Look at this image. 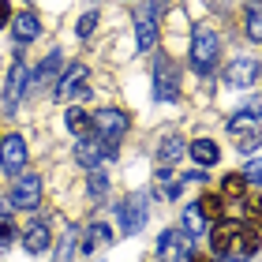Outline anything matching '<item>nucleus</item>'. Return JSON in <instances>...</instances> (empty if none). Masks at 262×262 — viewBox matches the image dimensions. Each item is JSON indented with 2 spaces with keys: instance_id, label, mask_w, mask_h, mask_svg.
<instances>
[{
  "instance_id": "27",
  "label": "nucleus",
  "mask_w": 262,
  "mask_h": 262,
  "mask_svg": "<svg viewBox=\"0 0 262 262\" xmlns=\"http://www.w3.org/2000/svg\"><path fill=\"white\" fill-rule=\"evenodd\" d=\"M247 38H251V41H262V4H251V8H247Z\"/></svg>"
},
{
  "instance_id": "35",
  "label": "nucleus",
  "mask_w": 262,
  "mask_h": 262,
  "mask_svg": "<svg viewBox=\"0 0 262 262\" xmlns=\"http://www.w3.org/2000/svg\"><path fill=\"white\" fill-rule=\"evenodd\" d=\"M187 262H213V258H206V255H191Z\"/></svg>"
},
{
  "instance_id": "6",
  "label": "nucleus",
  "mask_w": 262,
  "mask_h": 262,
  "mask_svg": "<svg viewBox=\"0 0 262 262\" xmlns=\"http://www.w3.org/2000/svg\"><path fill=\"white\" fill-rule=\"evenodd\" d=\"M90 120H94V135L105 139V142H120L124 131H127V124H131L124 109H98Z\"/></svg>"
},
{
  "instance_id": "29",
  "label": "nucleus",
  "mask_w": 262,
  "mask_h": 262,
  "mask_svg": "<svg viewBox=\"0 0 262 262\" xmlns=\"http://www.w3.org/2000/svg\"><path fill=\"white\" fill-rule=\"evenodd\" d=\"M109 195V176L101 169H90V199H105Z\"/></svg>"
},
{
  "instance_id": "22",
  "label": "nucleus",
  "mask_w": 262,
  "mask_h": 262,
  "mask_svg": "<svg viewBox=\"0 0 262 262\" xmlns=\"http://www.w3.org/2000/svg\"><path fill=\"white\" fill-rule=\"evenodd\" d=\"M68 127H71V135H75V139H94V120L79 109V105H75V109H68Z\"/></svg>"
},
{
  "instance_id": "4",
  "label": "nucleus",
  "mask_w": 262,
  "mask_h": 262,
  "mask_svg": "<svg viewBox=\"0 0 262 262\" xmlns=\"http://www.w3.org/2000/svg\"><path fill=\"white\" fill-rule=\"evenodd\" d=\"M176 98H180V68L169 56H158V64H154V101L169 105Z\"/></svg>"
},
{
  "instance_id": "18",
  "label": "nucleus",
  "mask_w": 262,
  "mask_h": 262,
  "mask_svg": "<svg viewBox=\"0 0 262 262\" xmlns=\"http://www.w3.org/2000/svg\"><path fill=\"white\" fill-rule=\"evenodd\" d=\"M113 244V229L105 221H94L86 236H82V251H101V247H109Z\"/></svg>"
},
{
  "instance_id": "21",
  "label": "nucleus",
  "mask_w": 262,
  "mask_h": 262,
  "mask_svg": "<svg viewBox=\"0 0 262 262\" xmlns=\"http://www.w3.org/2000/svg\"><path fill=\"white\" fill-rule=\"evenodd\" d=\"M195 206L202 210V217H206V221H221V217H225V199H221V191H206V195H199Z\"/></svg>"
},
{
  "instance_id": "19",
  "label": "nucleus",
  "mask_w": 262,
  "mask_h": 262,
  "mask_svg": "<svg viewBox=\"0 0 262 262\" xmlns=\"http://www.w3.org/2000/svg\"><path fill=\"white\" fill-rule=\"evenodd\" d=\"M184 150H187V146H184V139H180V135H165V139H161V146H158V161L165 165V169H172V165L184 158Z\"/></svg>"
},
{
  "instance_id": "32",
  "label": "nucleus",
  "mask_w": 262,
  "mask_h": 262,
  "mask_svg": "<svg viewBox=\"0 0 262 262\" xmlns=\"http://www.w3.org/2000/svg\"><path fill=\"white\" fill-rule=\"evenodd\" d=\"M244 180H247V184H262V161H251V165H247V169H244Z\"/></svg>"
},
{
  "instance_id": "7",
  "label": "nucleus",
  "mask_w": 262,
  "mask_h": 262,
  "mask_svg": "<svg viewBox=\"0 0 262 262\" xmlns=\"http://www.w3.org/2000/svg\"><path fill=\"white\" fill-rule=\"evenodd\" d=\"M120 221H124V232L127 236H135L146 229V191H131L124 202H120Z\"/></svg>"
},
{
  "instance_id": "9",
  "label": "nucleus",
  "mask_w": 262,
  "mask_h": 262,
  "mask_svg": "<svg viewBox=\"0 0 262 262\" xmlns=\"http://www.w3.org/2000/svg\"><path fill=\"white\" fill-rule=\"evenodd\" d=\"M38 202H41V176H38V172L15 176V187H11V206H15V210H34Z\"/></svg>"
},
{
  "instance_id": "20",
  "label": "nucleus",
  "mask_w": 262,
  "mask_h": 262,
  "mask_svg": "<svg viewBox=\"0 0 262 262\" xmlns=\"http://www.w3.org/2000/svg\"><path fill=\"white\" fill-rule=\"evenodd\" d=\"M187 150H191V158L199 161V169H210V165H217V158H221L217 142H210V139H195Z\"/></svg>"
},
{
  "instance_id": "10",
  "label": "nucleus",
  "mask_w": 262,
  "mask_h": 262,
  "mask_svg": "<svg viewBox=\"0 0 262 262\" xmlns=\"http://www.w3.org/2000/svg\"><path fill=\"white\" fill-rule=\"evenodd\" d=\"M23 165H27V142L19 135H4L0 139V169L8 176H19Z\"/></svg>"
},
{
  "instance_id": "17",
  "label": "nucleus",
  "mask_w": 262,
  "mask_h": 262,
  "mask_svg": "<svg viewBox=\"0 0 262 262\" xmlns=\"http://www.w3.org/2000/svg\"><path fill=\"white\" fill-rule=\"evenodd\" d=\"M135 45H139V53H146V49L158 45V23L150 19V11L135 15Z\"/></svg>"
},
{
  "instance_id": "28",
  "label": "nucleus",
  "mask_w": 262,
  "mask_h": 262,
  "mask_svg": "<svg viewBox=\"0 0 262 262\" xmlns=\"http://www.w3.org/2000/svg\"><path fill=\"white\" fill-rule=\"evenodd\" d=\"M244 213H247V221H255V229H262V191L247 195V202H244Z\"/></svg>"
},
{
  "instance_id": "24",
  "label": "nucleus",
  "mask_w": 262,
  "mask_h": 262,
  "mask_svg": "<svg viewBox=\"0 0 262 262\" xmlns=\"http://www.w3.org/2000/svg\"><path fill=\"white\" fill-rule=\"evenodd\" d=\"M53 75H60V49H53V53L38 64V71H34V82H49Z\"/></svg>"
},
{
  "instance_id": "12",
  "label": "nucleus",
  "mask_w": 262,
  "mask_h": 262,
  "mask_svg": "<svg viewBox=\"0 0 262 262\" xmlns=\"http://www.w3.org/2000/svg\"><path fill=\"white\" fill-rule=\"evenodd\" d=\"M258 60H247V56H244V60H232L229 64V71H225V82H229V86H251V82L258 79Z\"/></svg>"
},
{
  "instance_id": "15",
  "label": "nucleus",
  "mask_w": 262,
  "mask_h": 262,
  "mask_svg": "<svg viewBox=\"0 0 262 262\" xmlns=\"http://www.w3.org/2000/svg\"><path fill=\"white\" fill-rule=\"evenodd\" d=\"M11 34H15V41H38V34H41V23L34 11H19L15 19H11Z\"/></svg>"
},
{
  "instance_id": "31",
  "label": "nucleus",
  "mask_w": 262,
  "mask_h": 262,
  "mask_svg": "<svg viewBox=\"0 0 262 262\" xmlns=\"http://www.w3.org/2000/svg\"><path fill=\"white\" fill-rule=\"evenodd\" d=\"M11 240H15V221H11V217H0V251L11 247Z\"/></svg>"
},
{
  "instance_id": "13",
  "label": "nucleus",
  "mask_w": 262,
  "mask_h": 262,
  "mask_svg": "<svg viewBox=\"0 0 262 262\" xmlns=\"http://www.w3.org/2000/svg\"><path fill=\"white\" fill-rule=\"evenodd\" d=\"M82 82H86V64H71L64 75H60V82H56V98H60V101H71Z\"/></svg>"
},
{
  "instance_id": "11",
  "label": "nucleus",
  "mask_w": 262,
  "mask_h": 262,
  "mask_svg": "<svg viewBox=\"0 0 262 262\" xmlns=\"http://www.w3.org/2000/svg\"><path fill=\"white\" fill-rule=\"evenodd\" d=\"M27 79H30L27 64L15 60V68L8 71V82H4V105H8V109H15V101L23 98V90H27Z\"/></svg>"
},
{
  "instance_id": "3",
  "label": "nucleus",
  "mask_w": 262,
  "mask_h": 262,
  "mask_svg": "<svg viewBox=\"0 0 262 262\" xmlns=\"http://www.w3.org/2000/svg\"><path fill=\"white\" fill-rule=\"evenodd\" d=\"M217 56H221V38L213 30H195L191 38V68L199 75H210L217 68Z\"/></svg>"
},
{
  "instance_id": "1",
  "label": "nucleus",
  "mask_w": 262,
  "mask_h": 262,
  "mask_svg": "<svg viewBox=\"0 0 262 262\" xmlns=\"http://www.w3.org/2000/svg\"><path fill=\"white\" fill-rule=\"evenodd\" d=\"M229 142L244 154H255L262 146V120L255 113H236L229 120Z\"/></svg>"
},
{
  "instance_id": "2",
  "label": "nucleus",
  "mask_w": 262,
  "mask_h": 262,
  "mask_svg": "<svg viewBox=\"0 0 262 262\" xmlns=\"http://www.w3.org/2000/svg\"><path fill=\"white\" fill-rule=\"evenodd\" d=\"M262 236L255 225H229V240H225V251L221 258H232V262H247L255 251H258Z\"/></svg>"
},
{
  "instance_id": "30",
  "label": "nucleus",
  "mask_w": 262,
  "mask_h": 262,
  "mask_svg": "<svg viewBox=\"0 0 262 262\" xmlns=\"http://www.w3.org/2000/svg\"><path fill=\"white\" fill-rule=\"evenodd\" d=\"M94 30H98V11H82V19L75 23V34L79 38H90Z\"/></svg>"
},
{
  "instance_id": "16",
  "label": "nucleus",
  "mask_w": 262,
  "mask_h": 262,
  "mask_svg": "<svg viewBox=\"0 0 262 262\" xmlns=\"http://www.w3.org/2000/svg\"><path fill=\"white\" fill-rule=\"evenodd\" d=\"M184 176H172L169 169H165V165H161V169L158 172H154V195H161V199H180V191H184Z\"/></svg>"
},
{
  "instance_id": "26",
  "label": "nucleus",
  "mask_w": 262,
  "mask_h": 262,
  "mask_svg": "<svg viewBox=\"0 0 262 262\" xmlns=\"http://www.w3.org/2000/svg\"><path fill=\"white\" fill-rule=\"evenodd\" d=\"M247 191V180H244V172H229L221 180V199H240Z\"/></svg>"
},
{
  "instance_id": "33",
  "label": "nucleus",
  "mask_w": 262,
  "mask_h": 262,
  "mask_svg": "<svg viewBox=\"0 0 262 262\" xmlns=\"http://www.w3.org/2000/svg\"><path fill=\"white\" fill-rule=\"evenodd\" d=\"M165 8H169V0H150V8H146V11H150V19H154V23H161Z\"/></svg>"
},
{
  "instance_id": "25",
  "label": "nucleus",
  "mask_w": 262,
  "mask_h": 262,
  "mask_svg": "<svg viewBox=\"0 0 262 262\" xmlns=\"http://www.w3.org/2000/svg\"><path fill=\"white\" fill-rule=\"evenodd\" d=\"M206 225H210V221L202 217V210H199V206H187V210H184V225H180L184 232H191V236H202V232H206Z\"/></svg>"
},
{
  "instance_id": "23",
  "label": "nucleus",
  "mask_w": 262,
  "mask_h": 262,
  "mask_svg": "<svg viewBox=\"0 0 262 262\" xmlns=\"http://www.w3.org/2000/svg\"><path fill=\"white\" fill-rule=\"evenodd\" d=\"M75 247H82V232L75 229V225H71V229L64 232V240H60V247H56V262H71V258L79 255Z\"/></svg>"
},
{
  "instance_id": "34",
  "label": "nucleus",
  "mask_w": 262,
  "mask_h": 262,
  "mask_svg": "<svg viewBox=\"0 0 262 262\" xmlns=\"http://www.w3.org/2000/svg\"><path fill=\"white\" fill-rule=\"evenodd\" d=\"M8 19H11V8H8V0H0V27H8Z\"/></svg>"
},
{
  "instance_id": "14",
  "label": "nucleus",
  "mask_w": 262,
  "mask_h": 262,
  "mask_svg": "<svg viewBox=\"0 0 262 262\" xmlns=\"http://www.w3.org/2000/svg\"><path fill=\"white\" fill-rule=\"evenodd\" d=\"M23 247H27L30 255L49 251V225L45 221H30L27 229H23Z\"/></svg>"
},
{
  "instance_id": "8",
  "label": "nucleus",
  "mask_w": 262,
  "mask_h": 262,
  "mask_svg": "<svg viewBox=\"0 0 262 262\" xmlns=\"http://www.w3.org/2000/svg\"><path fill=\"white\" fill-rule=\"evenodd\" d=\"M191 247H195V236L184 232V229H165L161 240H158V255L161 258H176V262H187L191 258Z\"/></svg>"
},
{
  "instance_id": "5",
  "label": "nucleus",
  "mask_w": 262,
  "mask_h": 262,
  "mask_svg": "<svg viewBox=\"0 0 262 262\" xmlns=\"http://www.w3.org/2000/svg\"><path fill=\"white\" fill-rule=\"evenodd\" d=\"M75 161L82 165V169H101L105 161H116V142H105V139H79V146H75Z\"/></svg>"
}]
</instances>
